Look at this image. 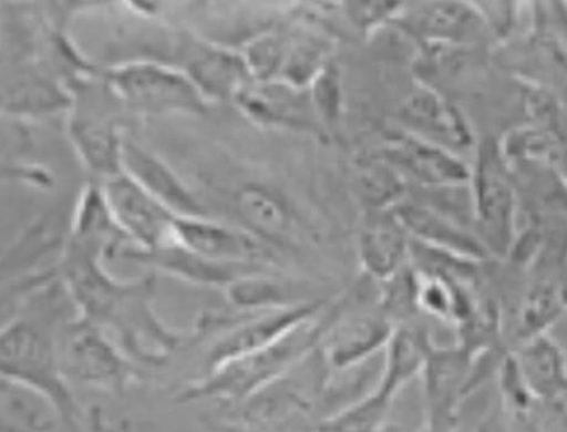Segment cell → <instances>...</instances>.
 I'll return each mask as SVG.
<instances>
[{
  "mask_svg": "<svg viewBox=\"0 0 567 432\" xmlns=\"http://www.w3.org/2000/svg\"><path fill=\"white\" fill-rule=\"evenodd\" d=\"M185 179L212 218L238 226L277 254L296 239V208L286 192L258 172L220 162Z\"/></svg>",
  "mask_w": 567,
  "mask_h": 432,
  "instance_id": "cell-2",
  "label": "cell"
},
{
  "mask_svg": "<svg viewBox=\"0 0 567 432\" xmlns=\"http://www.w3.org/2000/svg\"><path fill=\"white\" fill-rule=\"evenodd\" d=\"M70 90L68 133L75 155L96 182L118 175L123 172L126 132L112 112L111 104L117 101L116 96L112 94L107 102L101 100L102 94L94 99L93 93L86 94L82 80L73 82Z\"/></svg>",
  "mask_w": 567,
  "mask_h": 432,
  "instance_id": "cell-7",
  "label": "cell"
},
{
  "mask_svg": "<svg viewBox=\"0 0 567 432\" xmlns=\"http://www.w3.org/2000/svg\"><path fill=\"white\" fill-rule=\"evenodd\" d=\"M565 288L553 280L530 286L518 306L517 337L520 341L547 333L565 311Z\"/></svg>",
  "mask_w": 567,
  "mask_h": 432,
  "instance_id": "cell-28",
  "label": "cell"
},
{
  "mask_svg": "<svg viewBox=\"0 0 567 432\" xmlns=\"http://www.w3.org/2000/svg\"><path fill=\"white\" fill-rule=\"evenodd\" d=\"M408 183L377 155L359 161L355 166V186L369 209L394 207L405 198Z\"/></svg>",
  "mask_w": 567,
  "mask_h": 432,
  "instance_id": "cell-29",
  "label": "cell"
},
{
  "mask_svg": "<svg viewBox=\"0 0 567 432\" xmlns=\"http://www.w3.org/2000/svg\"><path fill=\"white\" fill-rule=\"evenodd\" d=\"M478 362L460 344L453 348L431 346L421 372L424 425L429 431H452L460 424V408L482 382Z\"/></svg>",
  "mask_w": 567,
  "mask_h": 432,
  "instance_id": "cell-10",
  "label": "cell"
},
{
  "mask_svg": "<svg viewBox=\"0 0 567 432\" xmlns=\"http://www.w3.org/2000/svg\"><path fill=\"white\" fill-rule=\"evenodd\" d=\"M0 373L48 397L65 425L81 424L82 408L63 373L58 335L42 321L20 316L6 323L0 335Z\"/></svg>",
  "mask_w": 567,
  "mask_h": 432,
  "instance_id": "cell-4",
  "label": "cell"
},
{
  "mask_svg": "<svg viewBox=\"0 0 567 432\" xmlns=\"http://www.w3.org/2000/svg\"><path fill=\"white\" fill-rule=\"evenodd\" d=\"M174 240L214 261L278 268L279 254L238 226L212 216H176Z\"/></svg>",
  "mask_w": 567,
  "mask_h": 432,
  "instance_id": "cell-14",
  "label": "cell"
},
{
  "mask_svg": "<svg viewBox=\"0 0 567 432\" xmlns=\"http://www.w3.org/2000/svg\"><path fill=\"white\" fill-rule=\"evenodd\" d=\"M224 291L227 300L235 308L247 312L287 308L313 301L301 297L297 288L276 274V269L241 277Z\"/></svg>",
  "mask_w": 567,
  "mask_h": 432,
  "instance_id": "cell-27",
  "label": "cell"
},
{
  "mask_svg": "<svg viewBox=\"0 0 567 432\" xmlns=\"http://www.w3.org/2000/svg\"><path fill=\"white\" fill-rule=\"evenodd\" d=\"M392 403L374 391L355 399L320 421L321 431L372 432L383 429Z\"/></svg>",
  "mask_w": 567,
  "mask_h": 432,
  "instance_id": "cell-30",
  "label": "cell"
},
{
  "mask_svg": "<svg viewBox=\"0 0 567 432\" xmlns=\"http://www.w3.org/2000/svg\"><path fill=\"white\" fill-rule=\"evenodd\" d=\"M2 431H50L64 424L60 410L34 388L2 377Z\"/></svg>",
  "mask_w": 567,
  "mask_h": 432,
  "instance_id": "cell-26",
  "label": "cell"
},
{
  "mask_svg": "<svg viewBox=\"0 0 567 432\" xmlns=\"http://www.w3.org/2000/svg\"><path fill=\"white\" fill-rule=\"evenodd\" d=\"M305 321L286 337L266 348L239 356L189 383L179 394L182 402L209 401L228 407L246 401L308 358L322 338L329 312Z\"/></svg>",
  "mask_w": 567,
  "mask_h": 432,
  "instance_id": "cell-3",
  "label": "cell"
},
{
  "mask_svg": "<svg viewBox=\"0 0 567 432\" xmlns=\"http://www.w3.org/2000/svg\"><path fill=\"white\" fill-rule=\"evenodd\" d=\"M380 284L377 306L395 326L417 315L416 275L410 264Z\"/></svg>",
  "mask_w": 567,
  "mask_h": 432,
  "instance_id": "cell-32",
  "label": "cell"
},
{
  "mask_svg": "<svg viewBox=\"0 0 567 432\" xmlns=\"http://www.w3.org/2000/svg\"><path fill=\"white\" fill-rule=\"evenodd\" d=\"M391 208L411 240L433 251L468 264L482 263L489 255L476 235L427 203L402 198Z\"/></svg>",
  "mask_w": 567,
  "mask_h": 432,
  "instance_id": "cell-18",
  "label": "cell"
},
{
  "mask_svg": "<svg viewBox=\"0 0 567 432\" xmlns=\"http://www.w3.org/2000/svg\"><path fill=\"white\" fill-rule=\"evenodd\" d=\"M411 237L392 208L369 209L358 235V257L368 277L383 282L409 264Z\"/></svg>",
  "mask_w": 567,
  "mask_h": 432,
  "instance_id": "cell-20",
  "label": "cell"
},
{
  "mask_svg": "<svg viewBox=\"0 0 567 432\" xmlns=\"http://www.w3.org/2000/svg\"><path fill=\"white\" fill-rule=\"evenodd\" d=\"M109 208L130 241L154 248L174 240L176 215L122 172L100 182Z\"/></svg>",
  "mask_w": 567,
  "mask_h": 432,
  "instance_id": "cell-16",
  "label": "cell"
},
{
  "mask_svg": "<svg viewBox=\"0 0 567 432\" xmlns=\"http://www.w3.org/2000/svg\"><path fill=\"white\" fill-rule=\"evenodd\" d=\"M471 182L480 241L489 254H508L516 239L517 199L506 158L496 145L488 143L480 148Z\"/></svg>",
  "mask_w": 567,
  "mask_h": 432,
  "instance_id": "cell-8",
  "label": "cell"
},
{
  "mask_svg": "<svg viewBox=\"0 0 567 432\" xmlns=\"http://www.w3.org/2000/svg\"><path fill=\"white\" fill-rule=\"evenodd\" d=\"M310 100L316 114L327 122H333L341 113L342 91L340 75L327 66L310 83Z\"/></svg>",
  "mask_w": 567,
  "mask_h": 432,
  "instance_id": "cell-33",
  "label": "cell"
},
{
  "mask_svg": "<svg viewBox=\"0 0 567 432\" xmlns=\"http://www.w3.org/2000/svg\"><path fill=\"white\" fill-rule=\"evenodd\" d=\"M174 50L177 62L173 66L187 74L212 104L235 102L254 81L239 50L185 34Z\"/></svg>",
  "mask_w": 567,
  "mask_h": 432,
  "instance_id": "cell-11",
  "label": "cell"
},
{
  "mask_svg": "<svg viewBox=\"0 0 567 432\" xmlns=\"http://www.w3.org/2000/svg\"><path fill=\"white\" fill-rule=\"evenodd\" d=\"M403 3L349 2L344 12L352 24L362 31H372L385 21L396 19Z\"/></svg>",
  "mask_w": 567,
  "mask_h": 432,
  "instance_id": "cell-34",
  "label": "cell"
},
{
  "mask_svg": "<svg viewBox=\"0 0 567 432\" xmlns=\"http://www.w3.org/2000/svg\"><path fill=\"white\" fill-rule=\"evenodd\" d=\"M305 90L278 80H254L234 103L248 121L260 127L312 130L315 111L310 95H303Z\"/></svg>",
  "mask_w": 567,
  "mask_h": 432,
  "instance_id": "cell-19",
  "label": "cell"
},
{
  "mask_svg": "<svg viewBox=\"0 0 567 432\" xmlns=\"http://www.w3.org/2000/svg\"><path fill=\"white\" fill-rule=\"evenodd\" d=\"M60 361L70 383L123 395L144 381L138 364L95 323L78 315L58 335Z\"/></svg>",
  "mask_w": 567,
  "mask_h": 432,
  "instance_id": "cell-6",
  "label": "cell"
},
{
  "mask_svg": "<svg viewBox=\"0 0 567 432\" xmlns=\"http://www.w3.org/2000/svg\"><path fill=\"white\" fill-rule=\"evenodd\" d=\"M405 132L445 150H465L473 145V134L464 117L441 94L420 89L409 96L401 110Z\"/></svg>",
  "mask_w": 567,
  "mask_h": 432,
  "instance_id": "cell-21",
  "label": "cell"
},
{
  "mask_svg": "<svg viewBox=\"0 0 567 432\" xmlns=\"http://www.w3.org/2000/svg\"><path fill=\"white\" fill-rule=\"evenodd\" d=\"M499 394L504 410L518 424H529L543 405L519 372L514 352L504 353L498 363Z\"/></svg>",
  "mask_w": 567,
  "mask_h": 432,
  "instance_id": "cell-31",
  "label": "cell"
},
{
  "mask_svg": "<svg viewBox=\"0 0 567 432\" xmlns=\"http://www.w3.org/2000/svg\"><path fill=\"white\" fill-rule=\"evenodd\" d=\"M116 258L145 266L151 272L177 278L192 286L223 290L247 275L277 269L266 266L217 263L189 250L176 240L154 248H141L130 243L118 251Z\"/></svg>",
  "mask_w": 567,
  "mask_h": 432,
  "instance_id": "cell-15",
  "label": "cell"
},
{
  "mask_svg": "<svg viewBox=\"0 0 567 432\" xmlns=\"http://www.w3.org/2000/svg\"><path fill=\"white\" fill-rule=\"evenodd\" d=\"M123 172L181 218L210 216L177 167L137 140L125 136Z\"/></svg>",
  "mask_w": 567,
  "mask_h": 432,
  "instance_id": "cell-17",
  "label": "cell"
},
{
  "mask_svg": "<svg viewBox=\"0 0 567 432\" xmlns=\"http://www.w3.org/2000/svg\"><path fill=\"white\" fill-rule=\"evenodd\" d=\"M405 182L434 189L463 187L472 179V171L452 151L412 135L405 130L386 136L377 154Z\"/></svg>",
  "mask_w": 567,
  "mask_h": 432,
  "instance_id": "cell-13",
  "label": "cell"
},
{
  "mask_svg": "<svg viewBox=\"0 0 567 432\" xmlns=\"http://www.w3.org/2000/svg\"><path fill=\"white\" fill-rule=\"evenodd\" d=\"M109 208L100 182L91 179L80 193L69 223L68 244L106 259L130 244ZM133 244V243H131Z\"/></svg>",
  "mask_w": 567,
  "mask_h": 432,
  "instance_id": "cell-22",
  "label": "cell"
},
{
  "mask_svg": "<svg viewBox=\"0 0 567 432\" xmlns=\"http://www.w3.org/2000/svg\"><path fill=\"white\" fill-rule=\"evenodd\" d=\"M125 110L138 116H204L212 103L182 70L152 59H130L101 70Z\"/></svg>",
  "mask_w": 567,
  "mask_h": 432,
  "instance_id": "cell-5",
  "label": "cell"
},
{
  "mask_svg": "<svg viewBox=\"0 0 567 432\" xmlns=\"http://www.w3.org/2000/svg\"><path fill=\"white\" fill-rule=\"evenodd\" d=\"M433 340L429 331L414 323L395 327L384 349V363L373 391L392 403L413 378L421 374Z\"/></svg>",
  "mask_w": 567,
  "mask_h": 432,
  "instance_id": "cell-24",
  "label": "cell"
},
{
  "mask_svg": "<svg viewBox=\"0 0 567 432\" xmlns=\"http://www.w3.org/2000/svg\"><path fill=\"white\" fill-rule=\"evenodd\" d=\"M519 372L543 405L560 410L567 388L566 359L548 333L520 341L514 352Z\"/></svg>",
  "mask_w": 567,
  "mask_h": 432,
  "instance_id": "cell-23",
  "label": "cell"
},
{
  "mask_svg": "<svg viewBox=\"0 0 567 432\" xmlns=\"http://www.w3.org/2000/svg\"><path fill=\"white\" fill-rule=\"evenodd\" d=\"M105 259L65 244L59 276L75 315L102 328L137 364L158 367L189 337L163 322L155 309L156 274L118 279Z\"/></svg>",
  "mask_w": 567,
  "mask_h": 432,
  "instance_id": "cell-1",
  "label": "cell"
},
{
  "mask_svg": "<svg viewBox=\"0 0 567 432\" xmlns=\"http://www.w3.org/2000/svg\"><path fill=\"white\" fill-rule=\"evenodd\" d=\"M395 327L377 302L353 306L352 300L343 299L329 310L318 352L327 369L353 370L385 349Z\"/></svg>",
  "mask_w": 567,
  "mask_h": 432,
  "instance_id": "cell-9",
  "label": "cell"
},
{
  "mask_svg": "<svg viewBox=\"0 0 567 432\" xmlns=\"http://www.w3.org/2000/svg\"><path fill=\"white\" fill-rule=\"evenodd\" d=\"M326 308L324 301L313 300L299 306L247 312L239 317L217 339L206 354L205 373L239 356L266 348L286 337Z\"/></svg>",
  "mask_w": 567,
  "mask_h": 432,
  "instance_id": "cell-12",
  "label": "cell"
},
{
  "mask_svg": "<svg viewBox=\"0 0 567 432\" xmlns=\"http://www.w3.org/2000/svg\"><path fill=\"white\" fill-rule=\"evenodd\" d=\"M396 19L425 41L451 43L475 39L484 23L476 8L456 2L420 3L414 9L402 4Z\"/></svg>",
  "mask_w": 567,
  "mask_h": 432,
  "instance_id": "cell-25",
  "label": "cell"
}]
</instances>
